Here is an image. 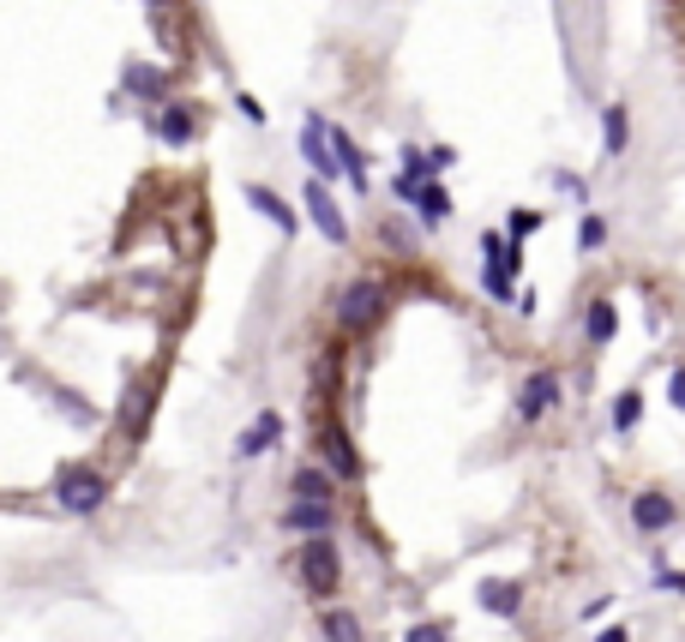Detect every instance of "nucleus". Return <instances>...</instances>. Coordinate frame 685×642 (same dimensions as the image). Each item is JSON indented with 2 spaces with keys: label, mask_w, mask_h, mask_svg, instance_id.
Returning <instances> with one entry per match:
<instances>
[{
  "label": "nucleus",
  "mask_w": 685,
  "mask_h": 642,
  "mask_svg": "<svg viewBox=\"0 0 685 642\" xmlns=\"http://www.w3.org/2000/svg\"><path fill=\"white\" fill-rule=\"evenodd\" d=\"M625 144H632V108L608 103L601 108V156H625Z\"/></svg>",
  "instance_id": "nucleus-15"
},
{
  "label": "nucleus",
  "mask_w": 685,
  "mask_h": 642,
  "mask_svg": "<svg viewBox=\"0 0 685 642\" xmlns=\"http://www.w3.org/2000/svg\"><path fill=\"white\" fill-rule=\"evenodd\" d=\"M542 222H547V210H511V217H505V234H511V241H530Z\"/></svg>",
  "instance_id": "nucleus-24"
},
{
  "label": "nucleus",
  "mask_w": 685,
  "mask_h": 642,
  "mask_svg": "<svg viewBox=\"0 0 685 642\" xmlns=\"http://www.w3.org/2000/svg\"><path fill=\"white\" fill-rule=\"evenodd\" d=\"M151 7H168V0H151Z\"/></svg>",
  "instance_id": "nucleus-31"
},
{
  "label": "nucleus",
  "mask_w": 685,
  "mask_h": 642,
  "mask_svg": "<svg viewBox=\"0 0 685 642\" xmlns=\"http://www.w3.org/2000/svg\"><path fill=\"white\" fill-rule=\"evenodd\" d=\"M637 414H644V390H620L613 397V433H632Z\"/></svg>",
  "instance_id": "nucleus-22"
},
{
  "label": "nucleus",
  "mask_w": 685,
  "mask_h": 642,
  "mask_svg": "<svg viewBox=\"0 0 685 642\" xmlns=\"http://www.w3.org/2000/svg\"><path fill=\"white\" fill-rule=\"evenodd\" d=\"M403 642H452V630H445V625H415Z\"/></svg>",
  "instance_id": "nucleus-27"
},
{
  "label": "nucleus",
  "mask_w": 685,
  "mask_h": 642,
  "mask_svg": "<svg viewBox=\"0 0 685 642\" xmlns=\"http://www.w3.org/2000/svg\"><path fill=\"white\" fill-rule=\"evenodd\" d=\"M301 205H307V222L325 234L331 246H350V217H343V205L331 198V187L325 180H307L301 187Z\"/></svg>",
  "instance_id": "nucleus-5"
},
{
  "label": "nucleus",
  "mask_w": 685,
  "mask_h": 642,
  "mask_svg": "<svg viewBox=\"0 0 685 642\" xmlns=\"http://www.w3.org/2000/svg\"><path fill=\"white\" fill-rule=\"evenodd\" d=\"M632 523L644 528V535H661V528H673V523H680V504H673L668 492L644 487V492L632 499Z\"/></svg>",
  "instance_id": "nucleus-10"
},
{
  "label": "nucleus",
  "mask_w": 685,
  "mask_h": 642,
  "mask_svg": "<svg viewBox=\"0 0 685 642\" xmlns=\"http://www.w3.org/2000/svg\"><path fill=\"white\" fill-rule=\"evenodd\" d=\"M668 402L685 414V367H673V378H668Z\"/></svg>",
  "instance_id": "nucleus-28"
},
{
  "label": "nucleus",
  "mask_w": 685,
  "mask_h": 642,
  "mask_svg": "<svg viewBox=\"0 0 685 642\" xmlns=\"http://www.w3.org/2000/svg\"><path fill=\"white\" fill-rule=\"evenodd\" d=\"M325 463H331L337 480H355V475H361V457H355V445L343 438V426H325Z\"/></svg>",
  "instance_id": "nucleus-16"
},
{
  "label": "nucleus",
  "mask_w": 685,
  "mask_h": 642,
  "mask_svg": "<svg viewBox=\"0 0 685 642\" xmlns=\"http://www.w3.org/2000/svg\"><path fill=\"white\" fill-rule=\"evenodd\" d=\"M409 210H415V222H421L427 234L433 229H445V222H452V187H445V180H421V193L409 198Z\"/></svg>",
  "instance_id": "nucleus-8"
},
{
  "label": "nucleus",
  "mask_w": 685,
  "mask_h": 642,
  "mask_svg": "<svg viewBox=\"0 0 685 642\" xmlns=\"http://www.w3.org/2000/svg\"><path fill=\"white\" fill-rule=\"evenodd\" d=\"M554 409H559V373L554 367H542V373H530L518 385V421L535 426L542 414H554Z\"/></svg>",
  "instance_id": "nucleus-6"
},
{
  "label": "nucleus",
  "mask_w": 685,
  "mask_h": 642,
  "mask_svg": "<svg viewBox=\"0 0 685 642\" xmlns=\"http://www.w3.org/2000/svg\"><path fill=\"white\" fill-rule=\"evenodd\" d=\"M246 205L259 210V217L271 222L277 234H283V241H289V234H301V210L289 205L283 193H271V187H259V180H253V187H246Z\"/></svg>",
  "instance_id": "nucleus-7"
},
{
  "label": "nucleus",
  "mask_w": 685,
  "mask_h": 642,
  "mask_svg": "<svg viewBox=\"0 0 685 642\" xmlns=\"http://www.w3.org/2000/svg\"><path fill=\"white\" fill-rule=\"evenodd\" d=\"M583 336H589V348H608L613 336H620V307H613L608 295L589 300V312H583Z\"/></svg>",
  "instance_id": "nucleus-13"
},
{
  "label": "nucleus",
  "mask_w": 685,
  "mask_h": 642,
  "mask_svg": "<svg viewBox=\"0 0 685 642\" xmlns=\"http://www.w3.org/2000/svg\"><path fill=\"white\" fill-rule=\"evenodd\" d=\"M481 288H487V300H511V307H518V288H511V277H505L493 258H481Z\"/></svg>",
  "instance_id": "nucleus-21"
},
{
  "label": "nucleus",
  "mask_w": 685,
  "mask_h": 642,
  "mask_svg": "<svg viewBox=\"0 0 685 642\" xmlns=\"http://www.w3.org/2000/svg\"><path fill=\"white\" fill-rule=\"evenodd\" d=\"M301 156H307L313 180H343V168H337V151H331V120L319 115V108H307V120H301Z\"/></svg>",
  "instance_id": "nucleus-4"
},
{
  "label": "nucleus",
  "mask_w": 685,
  "mask_h": 642,
  "mask_svg": "<svg viewBox=\"0 0 685 642\" xmlns=\"http://www.w3.org/2000/svg\"><path fill=\"white\" fill-rule=\"evenodd\" d=\"M481 613H493V618H518L523 613V589L518 582H481Z\"/></svg>",
  "instance_id": "nucleus-17"
},
{
  "label": "nucleus",
  "mask_w": 685,
  "mask_h": 642,
  "mask_svg": "<svg viewBox=\"0 0 685 642\" xmlns=\"http://www.w3.org/2000/svg\"><path fill=\"white\" fill-rule=\"evenodd\" d=\"M54 499H61V511L91 516V511H103L109 480L97 475V468H61V480H54Z\"/></svg>",
  "instance_id": "nucleus-3"
},
{
  "label": "nucleus",
  "mask_w": 685,
  "mask_h": 642,
  "mask_svg": "<svg viewBox=\"0 0 685 642\" xmlns=\"http://www.w3.org/2000/svg\"><path fill=\"white\" fill-rule=\"evenodd\" d=\"M385 307H391V288L373 283V277H355V283H343V295H337V324L350 336H367L385 319Z\"/></svg>",
  "instance_id": "nucleus-1"
},
{
  "label": "nucleus",
  "mask_w": 685,
  "mask_h": 642,
  "mask_svg": "<svg viewBox=\"0 0 685 642\" xmlns=\"http://www.w3.org/2000/svg\"><path fill=\"white\" fill-rule=\"evenodd\" d=\"M601 246H608V217L583 210L578 217V253H601Z\"/></svg>",
  "instance_id": "nucleus-20"
},
{
  "label": "nucleus",
  "mask_w": 685,
  "mask_h": 642,
  "mask_svg": "<svg viewBox=\"0 0 685 642\" xmlns=\"http://www.w3.org/2000/svg\"><path fill=\"white\" fill-rule=\"evenodd\" d=\"M319 630H325V642H367L361 618H355V613H343V606H325Z\"/></svg>",
  "instance_id": "nucleus-18"
},
{
  "label": "nucleus",
  "mask_w": 685,
  "mask_h": 642,
  "mask_svg": "<svg viewBox=\"0 0 685 642\" xmlns=\"http://www.w3.org/2000/svg\"><path fill=\"white\" fill-rule=\"evenodd\" d=\"M554 187H559V193L571 198V205H583V210H589V187H583L578 175H566V168H559V175H554Z\"/></svg>",
  "instance_id": "nucleus-25"
},
{
  "label": "nucleus",
  "mask_w": 685,
  "mask_h": 642,
  "mask_svg": "<svg viewBox=\"0 0 685 642\" xmlns=\"http://www.w3.org/2000/svg\"><path fill=\"white\" fill-rule=\"evenodd\" d=\"M120 90L139 97V103H168V73L151 66V61H127L120 66Z\"/></svg>",
  "instance_id": "nucleus-9"
},
{
  "label": "nucleus",
  "mask_w": 685,
  "mask_h": 642,
  "mask_svg": "<svg viewBox=\"0 0 685 642\" xmlns=\"http://www.w3.org/2000/svg\"><path fill=\"white\" fill-rule=\"evenodd\" d=\"M156 139L175 144V151H181V144H193L199 139V115L187 103H156Z\"/></svg>",
  "instance_id": "nucleus-11"
},
{
  "label": "nucleus",
  "mask_w": 685,
  "mask_h": 642,
  "mask_svg": "<svg viewBox=\"0 0 685 642\" xmlns=\"http://www.w3.org/2000/svg\"><path fill=\"white\" fill-rule=\"evenodd\" d=\"M595 642H632V630H625V625H608V630H601Z\"/></svg>",
  "instance_id": "nucleus-30"
},
{
  "label": "nucleus",
  "mask_w": 685,
  "mask_h": 642,
  "mask_svg": "<svg viewBox=\"0 0 685 642\" xmlns=\"http://www.w3.org/2000/svg\"><path fill=\"white\" fill-rule=\"evenodd\" d=\"M457 168V144H427V180H445Z\"/></svg>",
  "instance_id": "nucleus-23"
},
{
  "label": "nucleus",
  "mask_w": 685,
  "mask_h": 642,
  "mask_svg": "<svg viewBox=\"0 0 685 642\" xmlns=\"http://www.w3.org/2000/svg\"><path fill=\"white\" fill-rule=\"evenodd\" d=\"M301 589H307L313 601H331V594L343 589V553H337L331 535L301 540Z\"/></svg>",
  "instance_id": "nucleus-2"
},
{
  "label": "nucleus",
  "mask_w": 685,
  "mask_h": 642,
  "mask_svg": "<svg viewBox=\"0 0 685 642\" xmlns=\"http://www.w3.org/2000/svg\"><path fill=\"white\" fill-rule=\"evenodd\" d=\"M656 589H668V594H685V570H661V577H656Z\"/></svg>",
  "instance_id": "nucleus-29"
},
{
  "label": "nucleus",
  "mask_w": 685,
  "mask_h": 642,
  "mask_svg": "<svg viewBox=\"0 0 685 642\" xmlns=\"http://www.w3.org/2000/svg\"><path fill=\"white\" fill-rule=\"evenodd\" d=\"M331 523H337V511L331 504H313V499H295L283 511V528H295V535H331Z\"/></svg>",
  "instance_id": "nucleus-14"
},
{
  "label": "nucleus",
  "mask_w": 685,
  "mask_h": 642,
  "mask_svg": "<svg viewBox=\"0 0 685 642\" xmlns=\"http://www.w3.org/2000/svg\"><path fill=\"white\" fill-rule=\"evenodd\" d=\"M234 108H241V120H253V127H265V103H259V97H246V90H241V97H234Z\"/></svg>",
  "instance_id": "nucleus-26"
},
{
  "label": "nucleus",
  "mask_w": 685,
  "mask_h": 642,
  "mask_svg": "<svg viewBox=\"0 0 685 642\" xmlns=\"http://www.w3.org/2000/svg\"><path fill=\"white\" fill-rule=\"evenodd\" d=\"M289 492H295V499H313V504H331V499H337V492H331V475H325V468H307V463L295 468Z\"/></svg>",
  "instance_id": "nucleus-19"
},
{
  "label": "nucleus",
  "mask_w": 685,
  "mask_h": 642,
  "mask_svg": "<svg viewBox=\"0 0 685 642\" xmlns=\"http://www.w3.org/2000/svg\"><path fill=\"white\" fill-rule=\"evenodd\" d=\"M277 438H283V414H277V409H265L259 421H253L241 438H234V457H265V450H271Z\"/></svg>",
  "instance_id": "nucleus-12"
}]
</instances>
